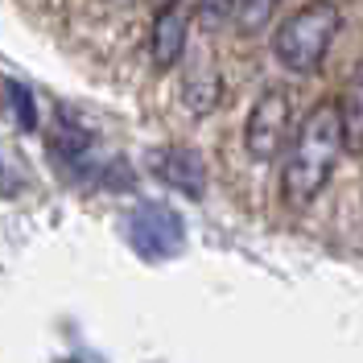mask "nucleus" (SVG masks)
Returning <instances> with one entry per match:
<instances>
[{"instance_id": "f257e3e1", "label": "nucleus", "mask_w": 363, "mask_h": 363, "mask_svg": "<svg viewBox=\"0 0 363 363\" xmlns=\"http://www.w3.org/2000/svg\"><path fill=\"white\" fill-rule=\"evenodd\" d=\"M342 124H339V104H318L306 112L301 128L289 136V157L281 169V199L285 206H310L326 190V182L335 174L342 157Z\"/></svg>"}, {"instance_id": "f03ea898", "label": "nucleus", "mask_w": 363, "mask_h": 363, "mask_svg": "<svg viewBox=\"0 0 363 363\" xmlns=\"http://www.w3.org/2000/svg\"><path fill=\"white\" fill-rule=\"evenodd\" d=\"M339 25H342V9L335 0H314V4H306L301 13H294L289 21L272 33V54H277V62L285 70H294V74H314V70L326 62Z\"/></svg>"}, {"instance_id": "7ed1b4c3", "label": "nucleus", "mask_w": 363, "mask_h": 363, "mask_svg": "<svg viewBox=\"0 0 363 363\" xmlns=\"http://www.w3.org/2000/svg\"><path fill=\"white\" fill-rule=\"evenodd\" d=\"M294 133V91L289 87H264L256 95L244 124V149L252 161H272L289 145Z\"/></svg>"}, {"instance_id": "20e7f679", "label": "nucleus", "mask_w": 363, "mask_h": 363, "mask_svg": "<svg viewBox=\"0 0 363 363\" xmlns=\"http://www.w3.org/2000/svg\"><path fill=\"white\" fill-rule=\"evenodd\" d=\"M128 244L145 260H169L186 248V223L178 211L161 203H140L128 215Z\"/></svg>"}, {"instance_id": "39448f33", "label": "nucleus", "mask_w": 363, "mask_h": 363, "mask_svg": "<svg viewBox=\"0 0 363 363\" xmlns=\"http://www.w3.org/2000/svg\"><path fill=\"white\" fill-rule=\"evenodd\" d=\"M153 169L165 186H174L182 194L199 199L206 190V165L194 149H182V145H169V149H157L153 153Z\"/></svg>"}, {"instance_id": "423d86ee", "label": "nucleus", "mask_w": 363, "mask_h": 363, "mask_svg": "<svg viewBox=\"0 0 363 363\" xmlns=\"http://www.w3.org/2000/svg\"><path fill=\"white\" fill-rule=\"evenodd\" d=\"M182 54H186V13L178 4H161L157 21H153V67H178Z\"/></svg>"}, {"instance_id": "0eeeda50", "label": "nucleus", "mask_w": 363, "mask_h": 363, "mask_svg": "<svg viewBox=\"0 0 363 363\" xmlns=\"http://www.w3.org/2000/svg\"><path fill=\"white\" fill-rule=\"evenodd\" d=\"M339 124H342V145H347V153H363V62L351 70V79H347V87H342Z\"/></svg>"}, {"instance_id": "6e6552de", "label": "nucleus", "mask_w": 363, "mask_h": 363, "mask_svg": "<svg viewBox=\"0 0 363 363\" xmlns=\"http://www.w3.org/2000/svg\"><path fill=\"white\" fill-rule=\"evenodd\" d=\"M219 95H223V83H219V70H215V67H194L190 74H186L182 99H186V108H190L194 116L215 112Z\"/></svg>"}, {"instance_id": "1a4fd4ad", "label": "nucleus", "mask_w": 363, "mask_h": 363, "mask_svg": "<svg viewBox=\"0 0 363 363\" xmlns=\"http://www.w3.org/2000/svg\"><path fill=\"white\" fill-rule=\"evenodd\" d=\"M281 9V0H240V9H235V25H240V33H260L264 25L272 21V13Z\"/></svg>"}, {"instance_id": "9d476101", "label": "nucleus", "mask_w": 363, "mask_h": 363, "mask_svg": "<svg viewBox=\"0 0 363 363\" xmlns=\"http://www.w3.org/2000/svg\"><path fill=\"white\" fill-rule=\"evenodd\" d=\"M4 99H9V116H13V124L29 133V128L38 124V112H33V95H29V87L17 83V79H9V83H4Z\"/></svg>"}, {"instance_id": "9b49d317", "label": "nucleus", "mask_w": 363, "mask_h": 363, "mask_svg": "<svg viewBox=\"0 0 363 363\" xmlns=\"http://www.w3.org/2000/svg\"><path fill=\"white\" fill-rule=\"evenodd\" d=\"M240 0H199V25L203 29H223L227 21H235Z\"/></svg>"}, {"instance_id": "f8f14e48", "label": "nucleus", "mask_w": 363, "mask_h": 363, "mask_svg": "<svg viewBox=\"0 0 363 363\" xmlns=\"http://www.w3.org/2000/svg\"><path fill=\"white\" fill-rule=\"evenodd\" d=\"M161 4H178V0H161Z\"/></svg>"}]
</instances>
